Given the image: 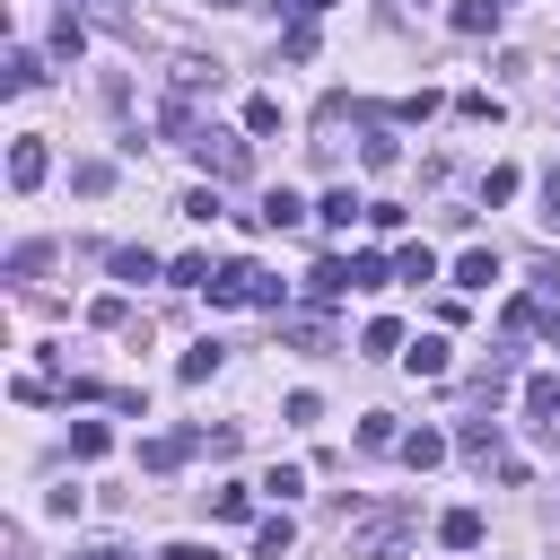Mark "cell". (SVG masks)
<instances>
[{
  "label": "cell",
  "instance_id": "cell-1",
  "mask_svg": "<svg viewBox=\"0 0 560 560\" xmlns=\"http://www.w3.org/2000/svg\"><path fill=\"white\" fill-rule=\"evenodd\" d=\"M210 306H280V280H271L262 262H219Z\"/></svg>",
  "mask_w": 560,
  "mask_h": 560
},
{
  "label": "cell",
  "instance_id": "cell-2",
  "mask_svg": "<svg viewBox=\"0 0 560 560\" xmlns=\"http://www.w3.org/2000/svg\"><path fill=\"white\" fill-rule=\"evenodd\" d=\"M402 534H411V508H368V516L350 525V551H359V560H385Z\"/></svg>",
  "mask_w": 560,
  "mask_h": 560
},
{
  "label": "cell",
  "instance_id": "cell-3",
  "mask_svg": "<svg viewBox=\"0 0 560 560\" xmlns=\"http://www.w3.org/2000/svg\"><path fill=\"white\" fill-rule=\"evenodd\" d=\"M192 158H201L210 175H245V140H236V131H210V122H201V131H192Z\"/></svg>",
  "mask_w": 560,
  "mask_h": 560
},
{
  "label": "cell",
  "instance_id": "cell-4",
  "mask_svg": "<svg viewBox=\"0 0 560 560\" xmlns=\"http://www.w3.org/2000/svg\"><path fill=\"white\" fill-rule=\"evenodd\" d=\"M184 455H201V429H166V438H149V446H140V464H149V472H175Z\"/></svg>",
  "mask_w": 560,
  "mask_h": 560
},
{
  "label": "cell",
  "instance_id": "cell-5",
  "mask_svg": "<svg viewBox=\"0 0 560 560\" xmlns=\"http://www.w3.org/2000/svg\"><path fill=\"white\" fill-rule=\"evenodd\" d=\"M105 271H114L122 289H140V280H158V254H149V245H114V254H105Z\"/></svg>",
  "mask_w": 560,
  "mask_h": 560
},
{
  "label": "cell",
  "instance_id": "cell-6",
  "mask_svg": "<svg viewBox=\"0 0 560 560\" xmlns=\"http://www.w3.org/2000/svg\"><path fill=\"white\" fill-rule=\"evenodd\" d=\"M438 542L446 551H481V508H446L438 516Z\"/></svg>",
  "mask_w": 560,
  "mask_h": 560
},
{
  "label": "cell",
  "instance_id": "cell-7",
  "mask_svg": "<svg viewBox=\"0 0 560 560\" xmlns=\"http://www.w3.org/2000/svg\"><path fill=\"white\" fill-rule=\"evenodd\" d=\"M44 166H52V158H44V140H18V149H9V184H18V192H35V184H44Z\"/></svg>",
  "mask_w": 560,
  "mask_h": 560
},
{
  "label": "cell",
  "instance_id": "cell-8",
  "mask_svg": "<svg viewBox=\"0 0 560 560\" xmlns=\"http://www.w3.org/2000/svg\"><path fill=\"white\" fill-rule=\"evenodd\" d=\"M341 289H350V254H324V262L306 271V298L324 306V298H341Z\"/></svg>",
  "mask_w": 560,
  "mask_h": 560
},
{
  "label": "cell",
  "instance_id": "cell-9",
  "mask_svg": "<svg viewBox=\"0 0 560 560\" xmlns=\"http://www.w3.org/2000/svg\"><path fill=\"white\" fill-rule=\"evenodd\" d=\"M525 420L560 429V376H525Z\"/></svg>",
  "mask_w": 560,
  "mask_h": 560
},
{
  "label": "cell",
  "instance_id": "cell-10",
  "mask_svg": "<svg viewBox=\"0 0 560 560\" xmlns=\"http://www.w3.org/2000/svg\"><path fill=\"white\" fill-rule=\"evenodd\" d=\"M254 219H262V228H298V219H306V201H298V192H289V184H271V192H262V210H254Z\"/></svg>",
  "mask_w": 560,
  "mask_h": 560
},
{
  "label": "cell",
  "instance_id": "cell-11",
  "mask_svg": "<svg viewBox=\"0 0 560 560\" xmlns=\"http://www.w3.org/2000/svg\"><path fill=\"white\" fill-rule=\"evenodd\" d=\"M455 280H464V289H490V280H499V254H490V245H464V254H455Z\"/></svg>",
  "mask_w": 560,
  "mask_h": 560
},
{
  "label": "cell",
  "instance_id": "cell-12",
  "mask_svg": "<svg viewBox=\"0 0 560 560\" xmlns=\"http://www.w3.org/2000/svg\"><path fill=\"white\" fill-rule=\"evenodd\" d=\"M219 359H228L219 341H192V350L175 359V376H184V385H210V376H219Z\"/></svg>",
  "mask_w": 560,
  "mask_h": 560
},
{
  "label": "cell",
  "instance_id": "cell-13",
  "mask_svg": "<svg viewBox=\"0 0 560 560\" xmlns=\"http://www.w3.org/2000/svg\"><path fill=\"white\" fill-rule=\"evenodd\" d=\"M289 542H298V525H289V508H280V516H262V525H254V560H280V551H289Z\"/></svg>",
  "mask_w": 560,
  "mask_h": 560
},
{
  "label": "cell",
  "instance_id": "cell-14",
  "mask_svg": "<svg viewBox=\"0 0 560 560\" xmlns=\"http://www.w3.org/2000/svg\"><path fill=\"white\" fill-rule=\"evenodd\" d=\"M359 210H368V201H359V192H350V184H332V192H324V201H315V219H324V228H350V219H359Z\"/></svg>",
  "mask_w": 560,
  "mask_h": 560
},
{
  "label": "cell",
  "instance_id": "cell-15",
  "mask_svg": "<svg viewBox=\"0 0 560 560\" xmlns=\"http://www.w3.org/2000/svg\"><path fill=\"white\" fill-rule=\"evenodd\" d=\"M402 368H411V376H446V341H438V332H420V341L402 350Z\"/></svg>",
  "mask_w": 560,
  "mask_h": 560
},
{
  "label": "cell",
  "instance_id": "cell-16",
  "mask_svg": "<svg viewBox=\"0 0 560 560\" xmlns=\"http://www.w3.org/2000/svg\"><path fill=\"white\" fill-rule=\"evenodd\" d=\"M455 446L490 464V455H499V420H490V411H481V420H464V429H455Z\"/></svg>",
  "mask_w": 560,
  "mask_h": 560
},
{
  "label": "cell",
  "instance_id": "cell-17",
  "mask_svg": "<svg viewBox=\"0 0 560 560\" xmlns=\"http://www.w3.org/2000/svg\"><path fill=\"white\" fill-rule=\"evenodd\" d=\"M438 455H446V438H438V429H402V464H411V472H429Z\"/></svg>",
  "mask_w": 560,
  "mask_h": 560
},
{
  "label": "cell",
  "instance_id": "cell-18",
  "mask_svg": "<svg viewBox=\"0 0 560 560\" xmlns=\"http://www.w3.org/2000/svg\"><path fill=\"white\" fill-rule=\"evenodd\" d=\"M88 324H96V332H122V324H131V298H122V289H105V298L88 306Z\"/></svg>",
  "mask_w": 560,
  "mask_h": 560
},
{
  "label": "cell",
  "instance_id": "cell-19",
  "mask_svg": "<svg viewBox=\"0 0 560 560\" xmlns=\"http://www.w3.org/2000/svg\"><path fill=\"white\" fill-rule=\"evenodd\" d=\"M359 350H368V359H394V350H402V324H394V315H376V324L359 332Z\"/></svg>",
  "mask_w": 560,
  "mask_h": 560
},
{
  "label": "cell",
  "instance_id": "cell-20",
  "mask_svg": "<svg viewBox=\"0 0 560 560\" xmlns=\"http://www.w3.org/2000/svg\"><path fill=\"white\" fill-rule=\"evenodd\" d=\"M105 446H114V429H105V420H79V429H70V455H79V464H96Z\"/></svg>",
  "mask_w": 560,
  "mask_h": 560
},
{
  "label": "cell",
  "instance_id": "cell-21",
  "mask_svg": "<svg viewBox=\"0 0 560 560\" xmlns=\"http://www.w3.org/2000/svg\"><path fill=\"white\" fill-rule=\"evenodd\" d=\"M499 26V0H455V35H490Z\"/></svg>",
  "mask_w": 560,
  "mask_h": 560
},
{
  "label": "cell",
  "instance_id": "cell-22",
  "mask_svg": "<svg viewBox=\"0 0 560 560\" xmlns=\"http://www.w3.org/2000/svg\"><path fill=\"white\" fill-rule=\"evenodd\" d=\"M35 79H44V61H35V52H26V44H18V52H9V70H0V88H9V96H18V88H35Z\"/></svg>",
  "mask_w": 560,
  "mask_h": 560
},
{
  "label": "cell",
  "instance_id": "cell-23",
  "mask_svg": "<svg viewBox=\"0 0 560 560\" xmlns=\"http://www.w3.org/2000/svg\"><path fill=\"white\" fill-rule=\"evenodd\" d=\"M166 280H175V289H210L219 271H210V254H184V262H166Z\"/></svg>",
  "mask_w": 560,
  "mask_h": 560
},
{
  "label": "cell",
  "instance_id": "cell-24",
  "mask_svg": "<svg viewBox=\"0 0 560 560\" xmlns=\"http://www.w3.org/2000/svg\"><path fill=\"white\" fill-rule=\"evenodd\" d=\"M385 280H394L385 254H350V289H385Z\"/></svg>",
  "mask_w": 560,
  "mask_h": 560
},
{
  "label": "cell",
  "instance_id": "cell-25",
  "mask_svg": "<svg viewBox=\"0 0 560 560\" xmlns=\"http://www.w3.org/2000/svg\"><path fill=\"white\" fill-rule=\"evenodd\" d=\"M394 280H438V254H429V245H402V254H394Z\"/></svg>",
  "mask_w": 560,
  "mask_h": 560
},
{
  "label": "cell",
  "instance_id": "cell-26",
  "mask_svg": "<svg viewBox=\"0 0 560 560\" xmlns=\"http://www.w3.org/2000/svg\"><path fill=\"white\" fill-rule=\"evenodd\" d=\"M210 508H219L228 525H245V516H254V490H236V481H219V490H210Z\"/></svg>",
  "mask_w": 560,
  "mask_h": 560
},
{
  "label": "cell",
  "instance_id": "cell-27",
  "mask_svg": "<svg viewBox=\"0 0 560 560\" xmlns=\"http://www.w3.org/2000/svg\"><path fill=\"white\" fill-rule=\"evenodd\" d=\"M79 52H88V26L61 18V26H52V61H79Z\"/></svg>",
  "mask_w": 560,
  "mask_h": 560
},
{
  "label": "cell",
  "instance_id": "cell-28",
  "mask_svg": "<svg viewBox=\"0 0 560 560\" xmlns=\"http://www.w3.org/2000/svg\"><path fill=\"white\" fill-rule=\"evenodd\" d=\"M262 490H271V499H280V508H289V499H298V490H306V472H298V464H271V472H262Z\"/></svg>",
  "mask_w": 560,
  "mask_h": 560
},
{
  "label": "cell",
  "instance_id": "cell-29",
  "mask_svg": "<svg viewBox=\"0 0 560 560\" xmlns=\"http://www.w3.org/2000/svg\"><path fill=\"white\" fill-rule=\"evenodd\" d=\"M245 131H280V96H245Z\"/></svg>",
  "mask_w": 560,
  "mask_h": 560
},
{
  "label": "cell",
  "instance_id": "cell-30",
  "mask_svg": "<svg viewBox=\"0 0 560 560\" xmlns=\"http://www.w3.org/2000/svg\"><path fill=\"white\" fill-rule=\"evenodd\" d=\"M359 158H368V166H394L402 149H394V131H385V122H368V149H359Z\"/></svg>",
  "mask_w": 560,
  "mask_h": 560
},
{
  "label": "cell",
  "instance_id": "cell-31",
  "mask_svg": "<svg viewBox=\"0 0 560 560\" xmlns=\"http://www.w3.org/2000/svg\"><path fill=\"white\" fill-rule=\"evenodd\" d=\"M359 446H402V429H394L385 411H368V420H359Z\"/></svg>",
  "mask_w": 560,
  "mask_h": 560
},
{
  "label": "cell",
  "instance_id": "cell-32",
  "mask_svg": "<svg viewBox=\"0 0 560 560\" xmlns=\"http://www.w3.org/2000/svg\"><path fill=\"white\" fill-rule=\"evenodd\" d=\"M280 52H289V61H306V52H315V26H306V18H289V35H280Z\"/></svg>",
  "mask_w": 560,
  "mask_h": 560
},
{
  "label": "cell",
  "instance_id": "cell-33",
  "mask_svg": "<svg viewBox=\"0 0 560 560\" xmlns=\"http://www.w3.org/2000/svg\"><path fill=\"white\" fill-rule=\"evenodd\" d=\"M455 114H464V122H490L499 105H490V88H464V96H455Z\"/></svg>",
  "mask_w": 560,
  "mask_h": 560
},
{
  "label": "cell",
  "instance_id": "cell-34",
  "mask_svg": "<svg viewBox=\"0 0 560 560\" xmlns=\"http://www.w3.org/2000/svg\"><path fill=\"white\" fill-rule=\"evenodd\" d=\"M158 560H210V542H166Z\"/></svg>",
  "mask_w": 560,
  "mask_h": 560
},
{
  "label": "cell",
  "instance_id": "cell-35",
  "mask_svg": "<svg viewBox=\"0 0 560 560\" xmlns=\"http://www.w3.org/2000/svg\"><path fill=\"white\" fill-rule=\"evenodd\" d=\"M70 560H131L122 542H88V551H70Z\"/></svg>",
  "mask_w": 560,
  "mask_h": 560
},
{
  "label": "cell",
  "instance_id": "cell-36",
  "mask_svg": "<svg viewBox=\"0 0 560 560\" xmlns=\"http://www.w3.org/2000/svg\"><path fill=\"white\" fill-rule=\"evenodd\" d=\"M280 9H289V18H315V9H332V0H280Z\"/></svg>",
  "mask_w": 560,
  "mask_h": 560
},
{
  "label": "cell",
  "instance_id": "cell-37",
  "mask_svg": "<svg viewBox=\"0 0 560 560\" xmlns=\"http://www.w3.org/2000/svg\"><path fill=\"white\" fill-rule=\"evenodd\" d=\"M551 210H560V166H551Z\"/></svg>",
  "mask_w": 560,
  "mask_h": 560
},
{
  "label": "cell",
  "instance_id": "cell-38",
  "mask_svg": "<svg viewBox=\"0 0 560 560\" xmlns=\"http://www.w3.org/2000/svg\"><path fill=\"white\" fill-rule=\"evenodd\" d=\"M88 9H105V18H114V9H122V0H88Z\"/></svg>",
  "mask_w": 560,
  "mask_h": 560
},
{
  "label": "cell",
  "instance_id": "cell-39",
  "mask_svg": "<svg viewBox=\"0 0 560 560\" xmlns=\"http://www.w3.org/2000/svg\"><path fill=\"white\" fill-rule=\"evenodd\" d=\"M219 9H245V0H219Z\"/></svg>",
  "mask_w": 560,
  "mask_h": 560
},
{
  "label": "cell",
  "instance_id": "cell-40",
  "mask_svg": "<svg viewBox=\"0 0 560 560\" xmlns=\"http://www.w3.org/2000/svg\"><path fill=\"white\" fill-rule=\"evenodd\" d=\"M499 9H508V0H499Z\"/></svg>",
  "mask_w": 560,
  "mask_h": 560
}]
</instances>
